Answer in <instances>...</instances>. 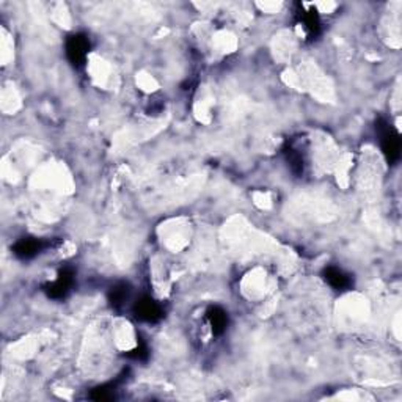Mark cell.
<instances>
[{
    "label": "cell",
    "instance_id": "obj_1",
    "mask_svg": "<svg viewBox=\"0 0 402 402\" xmlns=\"http://www.w3.org/2000/svg\"><path fill=\"white\" fill-rule=\"evenodd\" d=\"M369 314H371L369 302L365 295H361L359 292L347 294L338 302L337 317L339 327L347 330L360 329L363 324H366Z\"/></svg>",
    "mask_w": 402,
    "mask_h": 402
},
{
    "label": "cell",
    "instance_id": "obj_2",
    "mask_svg": "<svg viewBox=\"0 0 402 402\" xmlns=\"http://www.w3.org/2000/svg\"><path fill=\"white\" fill-rule=\"evenodd\" d=\"M159 240L164 248L171 253H179L189 247L192 240V223L186 217L170 218L159 228Z\"/></svg>",
    "mask_w": 402,
    "mask_h": 402
},
{
    "label": "cell",
    "instance_id": "obj_3",
    "mask_svg": "<svg viewBox=\"0 0 402 402\" xmlns=\"http://www.w3.org/2000/svg\"><path fill=\"white\" fill-rule=\"evenodd\" d=\"M274 277L265 268L256 265V268L250 269L247 274L240 280V292L245 299L252 302H264L268 299V295L274 291Z\"/></svg>",
    "mask_w": 402,
    "mask_h": 402
},
{
    "label": "cell",
    "instance_id": "obj_4",
    "mask_svg": "<svg viewBox=\"0 0 402 402\" xmlns=\"http://www.w3.org/2000/svg\"><path fill=\"white\" fill-rule=\"evenodd\" d=\"M87 71L90 79L100 88H110L113 85L115 71H113L110 62H107V60L102 58L101 55L90 54L87 57Z\"/></svg>",
    "mask_w": 402,
    "mask_h": 402
},
{
    "label": "cell",
    "instance_id": "obj_5",
    "mask_svg": "<svg viewBox=\"0 0 402 402\" xmlns=\"http://www.w3.org/2000/svg\"><path fill=\"white\" fill-rule=\"evenodd\" d=\"M112 339L117 351L121 352H131L139 344L134 325L126 319L112 321Z\"/></svg>",
    "mask_w": 402,
    "mask_h": 402
},
{
    "label": "cell",
    "instance_id": "obj_6",
    "mask_svg": "<svg viewBox=\"0 0 402 402\" xmlns=\"http://www.w3.org/2000/svg\"><path fill=\"white\" fill-rule=\"evenodd\" d=\"M297 51V35L291 30H282L272 40V54L278 63H291Z\"/></svg>",
    "mask_w": 402,
    "mask_h": 402
},
{
    "label": "cell",
    "instance_id": "obj_7",
    "mask_svg": "<svg viewBox=\"0 0 402 402\" xmlns=\"http://www.w3.org/2000/svg\"><path fill=\"white\" fill-rule=\"evenodd\" d=\"M209 46L212 49V54L218 55V57H225V55H230L233 52L238 51L239 46V41L236 35L230 30H214L209 35Z\"/></svg>",
    "mask_w": 402,
    "mask_h": 402
},
{
    "label": "cell",
    "instance_id": "obj_8",
    "mask_svg": "<svg viewBox=\"0 0 402 402\" xmlns=\"http://www.w3.org/2000/svg\"><path fill=\"white\" fill-rule=\"evenodd\" d=\"M401 4L396 5V10L390 9V14L382 21V36L385 43L393 49L401 48Z\"/></svg>",
    "mask_w": 402,
    "mask_h": 402
},
{
    "label": "cell",
    "instance_id": "obj_9",
    "mask_svg": "<svg viewBox=\"0 0 402 402\" xmlns=\"http://www.w3.org/2000/svg\"><path fill=\"white\" fill-rule=\"evenodd\" d=\"M212 110H214V96L209 90H204L195 102V117L199 118L200 123L209 125L212 120Z\"/></svg>",
    "mask_w": 402,
    "mask_h": 402
},
{
    "label": "cell",
    "instance_id": "obj_10",
    "mask_svg": "<svg viewBox=\"0 0 402 402\" xmlns=\"http://www.w3.org/2000/svg\"><path fill=\"white\" fill-rule=\"evenodd\" d=\"M22 107V97L18 88L10 83L2 88V110L6 115H14Z\"/></svg>",
    "mask_w": 402,
    "mask_h": 402
},
{
    "label": "cell",
    "instance_id": "obj_11",
    "mask_svg": "<svg viewBox=\"0 0 402 402\" xmlns=\"http://www.w3.org/2000/svg\"><path fill=\"white\" fill-rule=\"evenodd\" d=\"M0 58H2V65H10L14 58V40L10 35V32H6L5 28H2V38H0Z\"/></svg>",
    "mask_w": 402,
    "mask_h": 402
},
{
    "label": "cell",
    "instance_id": "obj_12",
    "mask_svg": "<svg viewBox=\"0 0 402 402\" xmlns=\"http://www.w3.org/2000/svg\"><path fill=\"white\" fill-rule=\"evenodd\" d=\"M51 19L55 22L57 26L63 27V28H70L71 27V14L68 11L65 4H55L51 9Z\"/></svg>",
    "mask_w": 402,
    "mask_h": 402
},
{
    "label": "cell",
    "instance_id": "obj_13",
    "mask_svg": "<svg viewBox=\"0 0 402 402\" xmlns=\"http://www.w3.org/2000/svg\"><path fill=\"white\" fill-rule=\"evenodd\" d=\"M135 82H137V87L145 93H154L159 90V82L154 79V75H151L147 71H140L135 75Z\"/></svg>",
    "mask_w": 402,
    "mask_h": 402
},
{
    "label": "cell",
    "instance_id": "obj_14",
    "mask_svg": "<svg viewBox=\"0 0 402 402\" xmlns=\"http://www.w3.org/2000/svg\"><path fill=\"white\" fill-rule=\"evenodd\" d=\"M253 203L260 209H270L272 208V196L268 192H255Z\"/></svg>",
    "mask_w": 402,
    "mask_h": 402
},
{
    "label": "cell",
    "instance_id": "obj_15",
    "mask_svg": "<svg viewBox=\"0 0 402 402\" xmlns=\"http://www.w3.org/2000/svg\"><path fill=\"white\" fill-rule=\"evenodd\" d=\"M256 6L265 14H275L283 9V4L282 2H260V4H256Z\"/></svg>",
    "mask_w": 402,
    "mask_h": 402
}]
</instances>
